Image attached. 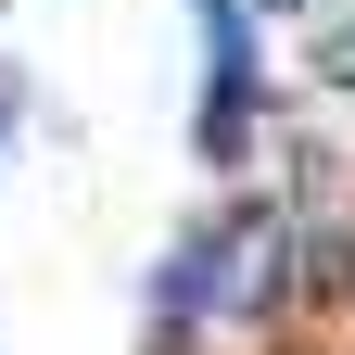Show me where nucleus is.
Segmentation results:
<instances>
[{
    "label": "nucleus",
    "mask_w": 355,
    "mask_h": 355,
    "mask_svg": "<svg viewBox=\"0 0 355 355\" xmlns=\"http://www.w3.org/2000/svg\"><path fill=\"white\" fill-rule=\"evenodd\" d=\"M318 64H330V76H343V89H355V26H343V38H330V51H318Z\"/></svg>",
    "instance_id": "obj_1"
},
{
    "label": "nucleus",
    "mask_w": 355,
    "mask_h": 355,
    "mask_svg": "<svg viewBox=\"0 0 355 355\" xmlns=\"http://www.w3.org/2000/svg\"><path fill=\"white\" fill-rule=\"evenodd\" d=\"M241 13H266V0H241Z\"/></svg>",
    "instance_id": "obj_2"
}]
</instances>
